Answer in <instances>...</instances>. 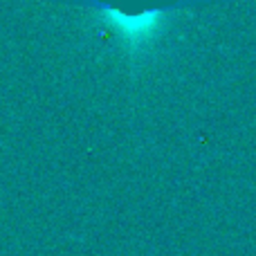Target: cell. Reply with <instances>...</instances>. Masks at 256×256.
<instances>
[{
  "label": "cell",
  "instance_id": "cell-1",
  "mask_svg": "<svg viewBox=\"0 0 256 256\" xmlns=\"http://www.w3.org/2000/svg\"><path fill=\"white\" fill-rule=\"evenodd\" d=\"M56 2L97 9V12H104L110 18H115L126 30L140 32L146 30L160 14L189 7H207V4L220 2V0H56Z\"/></svg>",
  "mask_w": 256,
  "mask_h": 256
}]
</instances>
